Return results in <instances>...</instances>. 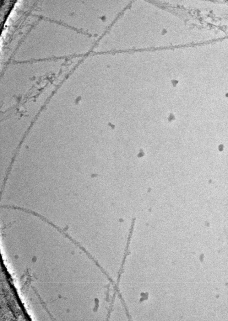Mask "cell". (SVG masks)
Returning <instances> with one entry per match:
<instances>
[{
  "instance_id": "6da1fadb",
  "label": "cell",
  "mask_w": 228,
  "mask_h": 321,
  "mask_svg": "<svg viewBox=\"0 0 228 321\" xmlns=\"http://www.w3.org/2000/svg\"><path fill=\"white\" fill-rule=\"evenodd\" d=\"M76 16L74 29L98 39L108 29L105 2L100 1H76Z\"/></svg>"
}]
</instances>
